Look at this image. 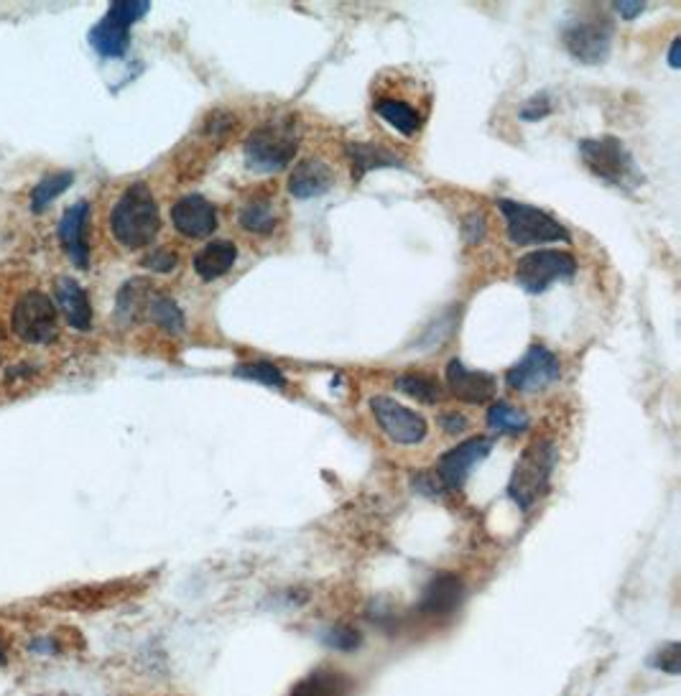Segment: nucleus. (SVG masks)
<instances>
[{"mask_svg": "<svg viewBox=\"0 0 681 696\" xmlns=\"http://www.w3.org/2000/svg\"><path fill=\"white\" fill-rule=\"evenodd\" d=\"M299 144V118L294 112H282V116L260 122L256 130H250L246 144H243V156H246L250 171L274 174L294 161Z\"/></svg>", "mask_w": 681, "mask_h": 696, "instance_id": "f257e3e1", "label": "nucleus"}, {"mask_svg": "<svg viewBox=\"0 0 681 696\" xmlns=\"http://www.w3.org/2000/svg\"><path fill=\"white\" fill-rule=\"evenodd\" d=\"M110 231L128 251L148 248L161 231V215L154 192L146 182H136L120 194L110 213Z\"/></svg>", "mask_w": 681, "mask_h": 696, "instance_id": "f03ea898", "label": "nucleus"}, {"mask_svg": "<svg viewBox=\"0 0 681 696\" xmlns=\"http://www.w3.org/2000/svg\"><path fill=\"white\" fill-rule=\"evenodd\" d=\"M559 462V449L552 439H539V442L523 449L521 460L513 467L509 482V498L523 513H529L541 498L552 488V474Z\"/></svg>", "mask_w": 681, "mask_h": 696, "instance_id": "7ed1b4c3", "label": "nucleus"}, {"mask_svg": "<svg viewBox=\"0 0 681 696\" xmlns=\"http://www.w3.org/2000/svg\"><path fill=\"white\" fill-rule=\"evenodd\" d=\"M578 146L584 166H588L598 179L608 182L610 187L635 189L641 184L639 166H635L633 156L625 148L623 140H618L613 136L582 138Z\"/></svg>", "mask_w": 681, "mask_h": 696, "instance_id": "20e7f679", "label": "nucleus"}, {"mask_svg": "<svg viewBox=\"0 0 681 696\" xmlns=\"http://www.w3.org/2000/svg\"><path fill=\"white\" fill-rule=\"evenodd\" d=\"M497 209L505 217V233L509 241L519 248L544 243H572V233L544 209L523 205L513 199H497Z\"/></svg>", "mask_w": 681, "mask_h": 696, "instance_id": "39448f33", "label": "nucleus"}, {"mask_svg": "<svg viewBox=\"0 0 681 696\" xmlns=\"http://www.w3.org/2000/svg\"><path fill=\"white\" fill-rule=\"evenodd\" d=\"M578 276V258L566 251H534L516 263V284L526 294H544L556 281Z\"/></svg>", "mask_w": 681, "mask_h": 696, "instance_id": "423d86ee", "label": "nucleus"}, {"mask_svg": "<svg viewBox=\"0 0 681 696\" xmlns=\"http://www.w3.org/2000/svg\"><path fill=\"white\" fill-rule=\"evenodd\" d=\"M148 13V3L141 0H120L112 3L100 23L90 31V43L102 57H124L130 41V29Z\"/></svg>", "mask_w": 681, "mask_h": 696, "instance_id": "0eeeda50", "label": "nucleus"}, {"mask_svg": "<svg viewBox=\"0 0 681 696\" xmlns=\"http://www.w3.org/2000/svg\"><path fill=\"white\" fill-rule=\"evenodd\" d=\"M493 439L491 437H470L457 447H452L436 460L434 474L440 478L444 492H460L465 488L470 474L477 464H483L493 452Z\"/></svg>", "mask_w": 681, "mask_h": 696, "instance_id": "6e6552de", "label": "nucleus"}, {"mask_svg": "<svg viewBox=\"0 0 681 696\" xmlns=\"http://www.w3.org/2000/svg\"><path fill=\"white\" fill-rule=\"evenodd\" d=\"M13 332L31 345H49L57 340V306L41 291H29L13 310Z\"/></svg>", "mask_w": 681, "mask_h": 696, "instance_id": "1a4fd4ad", "label": "nucleus"}, {"mask_svg": "<svg viewBox=\"0 0 681 696\" xmlns=\"http://www.w3.org/2000/svg\"><path fill=\"white\" fill-rule=\"evenodd\" d=\"M371 411L383 434H386L393 444L398 447H416L430 437V424L422 413L401 406L398 401L388 399V395H373Z\"/></svg>", "mask_w": 681, "mask_h": 696, "instance_id": "9d476101", "label": "nucleus"}, {"mask_svg": "<svg viewBox=\"0 0 681 696\" xmlns=\"http://www.w3.org/2000/svg\"><path fill=\"white\" fill-rule=\"evenodd\" d=\"M559 378H562V363H559L554 352L544 345H531L526 355L505 373V383L511 391L531 395L541 393L544 388L556 383Z\"/></svg>", "mask_w": 681, "mask_h": 696, "instance_id": "9b49d317", "label": "nucleus"}, {"mask_svg": "<svg viewBox=\"0 0 681 696\" xmlns=\"http://www.w3.org/2000/svg\"><path fill=\"white\" fill-rule=\"evenodd\" d=\"M564 47L580 65H605L613 49V26L610 21H580L564 29Z\"/></svg>", "mask_w": 681, "mask_h": 696, "instance_id": "f8f14e48", "label": "nucleus"}, {"mask_svg": "<svg viewBox=\"0 0 681 696\" xmlns=\"http://www.w3.org/2000/svg\"><path fill=\"white\" fill-rule=\"evenodd\" d=\"M465 581L454 571H436V575L426 581L418 597L416 612L424 618H450L465 602Z\"/></svg>", "mask_w": 681, "mask_h": 696, "instance_id": "ddd939ff", "label": "nucleus"}, {"mask_svg": "<svg viewBox=\"0 0 681 696\" xmlns=\"http://www.w3.org/2000/svg\"><path fill=\"white\" fill-rule=\"evenodd\" d=\"M444 378H447V388L454 399L470 403V406H483L497 391V378L493 373L467 367L462 360H450Z\"/></svg>", "mask_w": 681, "mask_h": 696, "instance_id": "4468645a", "label": "nucleus"}, {"mask_svg": "<svg viewBox=\"0 0 681 696\" xmlns=\"http://www.w3.org/2000/svg\"><path fill=\"white\" fill-rule=\"evenodd\" d=\"M171 223L179 235L199 241L217 231V209L203 194H187L171 207Z\"/></svg>", "mask_w": 681, "mask_h": 696, "instance_id": "2eb2a0df", "label": "nucleus"}, {"mask_svg": "<svg viewBox=\"0 0 681 696\" xmlns=\"http://www.w3.org/2000/svg\"><path fill=\"white\" fill-rule=\"evenodd\" d=\"M87 223H90V205L87 202H77L65 213L62 223H59V241L67 251L69 258L77 268L90 266V243H87Z\"/></svg>", "mask_w": 681, "mask_h": 696, "instance_id": "dca6fc26", "label": "nucleus"}, {"mask_svg": "<svg viewBox=\"0 0 681 696\" xmlns=\"http://www.w3.org/2000/svg\"><path fill=\"white\" fill-rule=\"evenodd\" d=\"M337 174L322 158H304L289 174V194L296 199H314L335 187Z\"/></svg>", "mask_w": 681, "mask_h": 696, "instance_id": "f3484780", "label": "nucleus"}, {"mask_svg": "<svg viewBox=\"0 0 681 696\" xmlns=\"http://www.w3.org/2000/svg\"><path fill=\"white\" fill-rule=\"evenodd\" d=\"M355 682L351 674L332 666H319L294 686L289 696H353Z\"/></svg>", "mask_w": 681, "mask_h": 696, "instance_id": "a211bd4d", "label": "nucleus"}, {"mask_svg": "<svg viewBox=\"0 0 681 696\" xmlns=\"http://www.w3.org/2000/svg\"><path fill=\"white\" fill-rule=\"evenodd\" d=\"M345 154L347 158H351V171L355 182H363L371 171L404 166V161H401L396 154L378 144H361V140H351V144L345 146Z\"/></svg>", "mask_w": 681, "mask_h": 696, "instance_id": "6ab92c4d", "label": "nucleus"}, {"mask_svg": "<svg viewBox=\"0 0 681 696\" xmlns=\"http://www.w3.org/2000/svg\"><path fill=\"white\" fill-rule=\"evenodd\" d=\"M57 304L62 314L67 316V322L72 324L77 332H90L92 327V304L87 298L85 288L77 284L75 278H59L57 281Z\"/></svg>", "mask_w": 681, "mask_h": 696, "instance_id": "aec40b11", "label": "nucleus"}, {"mask_svg": "<svg viewBox=\"0 0 681 696\" xmlns=\"http://www.w3.org/2000/svg\"><path fill=\"white\" fill-rule=\"evenodd\" d=\"M238 261V245L233 241H213L195 255V273L203 281H217L233 271Z\"/></svg>", "mask_w": 681, "mask_h": 696, "instance_id": "412c9836", "label": "nucleus"}, {"mask_svg": "<svg viewBox=\"0 0 681 696\" xmlns=\"http://www.w3.org/2000/svg\"><path fill=\"white\" fill-rule=\"evenodd\" d=\"M373 110L388 122L393 130H398L401 136H416L422 130V112H418L412 102L396 100V97H381L375 100Z\"/></svg>", "mask_w": 681, "mask_h": 696, "instance_id": "4be33fe9", "label": "nucleus"}, {"mask_svg": "<svg viewBox=\"0 0 681 696\" xmlns=\"http://www.w3.org/2000/svg\"><path fill=\"white\" fill-rule=\"evenodd\" d=\"M238 223L246 233H253V235H270L276 231L278 225V209H276V202L266 197V194H256V197H250L246 205L240 207L238 213Z\"/></svg>", "mask_w": 681, "mask_h": 696, "instance_id": "5701e85b", "label": "nucleus"}, {"mask_svg": "<svg viewBox=\"0 0 681 696\" xmlns=\"http://www.w3.org/2000/svg\"><path fill=\"white\" fill-rule=\"evenodd\" d=\"M485 424H487V429L495 431V434L521 437L529 431L531 419L523 409L511 406V403H505V401H497V403H493L491 409H487Z\"/></svg>", "mask_w": 681, "mask_h": 696, "instance_id": "b1692460", "label": "nucleus"}, {"mask_svg": "<svg viewBox=\"0 0 681 696\" xmlns=\"http://www.w3.org/2000/svg\"><path fill=\"white\" fill-rule=\"evenodd\" d=\"M148 302H151V284L146 278H130L128 284L120 286L118 316L124 322H134L138 314L148 310Z\"/></svg>", "mask_w": 681, "mask_h": 696, "instance_id": "393cba45", "label": "nucleus"}, {"mask_svg": "<svg viewBox=\"0 0 681 696\" xmlns=\"http://www.w3.org/2000/svg\"><path fill=\"white\" fill-rule=\"evenodd\" d=\"M148 320H151L156 327L169 332V334H181L187 327L185 322V312L179 310V304L174 302V298L169 296H151V302H148Z\"/></svg>", "mask_w": 681, "mask_h": 696, "instance_id": "a878e982", "label": "nucleus"}, {"mask_svg": "<svg viewBox=\"0 0 681 696\" xmlns=\"http://www.w3.org/2000/svg\"><path fill=\"white\" fill-rule=\"evenodd\" d=\"M396 391L408 395V399H414L418 403H436L442 401V385L436 378L432 375H424V373H404L396 378Z\"/></svg>", "mask_w": 681, "mask_h": 696, "instance_id": "bb28decb", "label": "nucleus"}, {"mask_svg": "<svg viewBox=\"0 0 681 696\" xmlns=\"http://www.w3.org/2000/svg\"><path fill=\"white\" fill-rule=\"evenodd\" d=\"M72 182H75L72 171H59V174L47 176V179H41L37 184V189H33L31 194L33 213H43V209H47L51 202L59 197V194H65L69 187H72Z\"/></svg>", "mask_w": 681, "mask_h": 696, "instance_id": "cd10ccee", "label": "nucleus"}, {"mask_svg": "<svg viewBox=\"0 0 681 696\" xmlns=\"http://www.w3.org/2000/svg\"><path fill=\"white\" fill-rule=\"evenodd\" d=\"M319 640L325 643L329 650H335V654H355V650L363 646V633L347 623H337L322 630Z\"/></svg>", "mask_w": 681, "mask_h": 696, "instance_id": "c85d7f7f", "label": "nucleus"}, {"mask_svg": "<svg viewBox=\"0 0 681 696\" xmlns=\"http://www.w3.org/2000/svg\"><path fill=\"white\" fill-rule=\"evenodd\" d=\"M233 375L246 378V381L268 385V388H286L284 370L278 367V365H274V363H266V360H256V363L235 365Z\"/></svg>", "mask_w": 681, "mask_h": 696, "instance_id": "c756f323", "label": "nucleus"}, {"mask_svg": "<svg viewBox=\"0 0 681 696\" xmlns=\"http://www.w3.org/2000/svg\"><path fill=\"white\" fill-rule=\"evenodd\" d=\"M649 666L653 672L669 674V676H679L681 674V646L677 640L663 643L659 650H653L649 658Z\"/></svg>", "mask_w": 681, "mask_h": 696, "instance_id": "7c9ffc66", "label": "nucleus"}, {"mask_svg": "<svg viewBox=\"0 0 681 696\" xmlns=\"http://www.w3.org/2000/svg\"><path fill=\"white\" fill-rule=\"evenodd\" d=\"M552 110H554L552 97H549L546 92H541V95H534V97H531V100H526V102L521 105L519 118H521V120H529V122H536V120H541V118L552 116Z\"/></svg>", "mask_w": 681, "mask_h": 696, "instance_id": "2f4dec72", "label": "nucleus"}, {"mask_svg": "<svg viewBox=\"0 0 681 696\" xmlns=\"http://www.w3.org/2000/svg\"><path fill=\"white\" fill-rule=\"evenodd\" d=\"M177 253L169 251V248H154L151 253L144 258V268L154 271V273H171L174 268H177Z\"/></svg>", "mask_w": 681, "mask_h": 696, "instance_id": "473e14b6", "label": "nucleus"}, {"mask_svg": "<svg viewBox=\"0 0 681 696\" xmlns=\"http://www.w3.org/2000/svg\"><path fill=\"white\" fill-rule=\"evenodd\" d=\"M412 488L416 492H422V496H426V498H436V496H442V492H444L440 478H436L432 470L414 472L412 474Z\"/></svg>", "mask_w": 681, "mask_h": 696, "instance_id": "72a5a7b5", "label": "nucleus"}, {"mask_svg": "<svg viewBox=\"0 0 681 696\" xmlns=\"http://www.w3.org/2000/svg\"><path fill=\"white\" fill-rule=\"evenodd\" d=\"M440 424L444 429V434L454 437V434H462V431H467L470 421H467V416H462L460 411H447V413H442Z\"/></svg>", "mask_w": 681, "mask_h": 696, "instance_id": "f704fd0d", "label": "nucleus"}, {"mask_svg": "<svg viewBox=\"0 0 681 696\" xmlns=\"http://www.w3.org/2000/svg\"><path fill=\"white\" fill-rule=\"evenodd\" d=\"M462 231H465L467 243L483 241V235H485V219H483V215H470L465 219V227H462Z\"/></svg>", "mask_w": 681, "mask_h": 696, "instance_id": "c9c22d12", "label": "nucleus"}, {"mask_svg": "<svg viewBox=\"0 0 681 696\" xmlns=\"http://www.w3.org/2000/svg\"><path fill=\"white\" fill-rule=\"evenodd\" d=\"M615 11L620 13V19L633 21L635 16H641L645 11V3H641V0H618Z\"/></svg>", "mask_w": 681, "mask_h": 696, "instance_id": "e433bc0d", "label": "nucleus"}, {"mask_svg": "<svg viewBox=\"0 0 681 696\" xmlns=\"http://www.w3.org/2000/svg\"><path fill=\"white\" fill-rule=\"evenodd\" d=\"M679 47H681V39L677 37L674 41H671V49H669V65L671 69H679L681 61H679Z\"/></svg>", "mask_w": 681, "mask_h": 696, "instance_id": "4c0bfd02", "label": "nucleus"}, {"mask_svg": "<svg viewBox=\"0 0 681 696\" xmlns=\"http://www.w3.org/2000/svg\"><path fill=\"white\" fill-rule=\"evenodd\" d=\"M6 660V650H3V646H0V664H3Z\"/></svg>", "mask_w": 681, "mask_h": 696, "instance_id": "58836bf2", "label": "nucleus"}, {"mask_svg": "<svg viewBox=\"0 0 681 696\" xmlns=\"http://www.w3.org/2000/svg\"><path fill=\"white\" fill-rule=\"evenodd\" d=\"M0 334H3V332H0Z\"/></svg>", "mask_w": 681, "mask_h": 696, "instance_id": "ea45409f", "label": "nucleus"}]
</instances>
